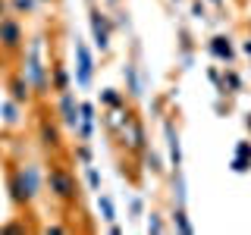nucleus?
<instances>
[{
    "instance_id": "1",
    "label": "nucleus",
    "mask_w": 251,
    "mask_h": 235,
    "mask_svg": "<svg viewBox=\"0 0 251 235\" xmlns=\"http://www.w3.org/2000/svg\"><path fill=\"white\" fill-rule=\"evenodd\" d=\"M47 182H50V191L57 194V198H63V201H73L75 198V179L69 176L66 169H50V179H47Z\"/></svg>"
},
{
    "instance_id": "2",
    "label": "nucleus",
    "mask_w": 251,
    "mask_h": 235,
    "mask_svg": "<svg viewBox=\"0 0 251 235\" xmlns=\"http://www.w3.org/2000/svg\"><path fill=\"white\" fill-rule=\"evenodd\" d=\"M19 182L22 185H16V198L19 201H25V198H35L38 194V172H35V166H25L19 172Z\"/></svg>"
},
{
    "instance_id": "3",
    "label": "nucleus",
    "mask_w": 251,
    "mask_h": 235,
    "mask_svg": "<svg viewBox=\"0 0 251 235\" xmlns=\"http://www.w3.org/2000/svg\"><path fill=\"white\" fill-rule=\"evenodd\" d=\"M0 41L6 47H16L22 41V31H19V22L16 19H0Z\"/></svg>"
},
{
    "instance_id": "4",
    "label": "nucleus",
    "mask_w": 251,
    "mask_h": 235,
    "mask_svg": "<svg viewBox=\"0 0 251 235\" xmlns=\"http://www.w3.org/2000/svg\"><path fill=\"white\" fill-rule=\"evenodd\" d=\"M60 113H63V122H66V125H75L78 107H75V100H73V94H69V91H63V97H60Z\"/></svg>"
},
{
    "instance_id": "5",
    "label": "nucleus",
    "mask_w": 251,
    "mask_h": 235,
    "mask_svg": "<svg viewBox=\"0 0 251 235\" xmlns=\"http://www.w3.org/2000/svg\"><path fill=\"white\" fill-rule=\"evenodd\" d=\"M75 53H78V82L88 85V78H91V57H88V50H85V44H75Z\"/></svg>"
},
{
    "instance_id": "6",
    "label": "nucleus",
    "mask_w": 251,
    "mask_h": 235,
    "mask_svg": "<svg viewBox=\"0 0 251 235\" xmlns=\"http://www.w3.org/2000/svg\"><path fill=\"white\" fill-rule=\"evenodd\" d=\"M28 75H31V82H35L38 88H44V66L38 63V47L31 50V60H28Z\"/></svg>"
},
{
    "instance_id": "7",
    "label": "nucleus",
    "mask_w": 251,
    "mask_h": 235,
    "mask_svg": "<svg viewBox=\"0 0 251 235\" xmlns=\"http://www.w3.org/2000/svg\"><path fill=\"white\" fill-rule=\"evenodd\" d=\"M91 28H94V38H98V47L104 50L107 47V25H104V19H100V13L91 16Z\"/></svg>"
},
{
    "instance_id": "8",
    "label": "nucleus",
    "mask_w": 251,
    "mask_h": 235,
    "mask_svg": "<svg viewBox=\"0 0 251 235\" xmlns=\"http://www.w3.org/2000/svg\"><path fill=\"white\" fill-rule=\"evenodd\" d=\"M210 50H214L220 60H229V57H232V47H229V41H226V38H214V41H210Z\"/></svg>"
},
{
    "instance_id": "9",
    "label": "nucleus",
    "mask_w": 251,
    "mask_h": 235,
    "mask_svg": "<svg viewBox=\"0 0 251 235\" xmlns=\"http://www.w3.org/2000/svg\"><path fill=\"white\" fill-rule=\"evenodd\" d=\"M78 113H82V135L88 138V135H91V116H94V107H91V104H82V107H78Z\"/></svg>"
},
{
    "instance_id": "10",
    "label": "nucleus",
    "mask_w": 251,
    "mask_h": 235,
    "mask_svg": "<svg viewBox=\"0 0 251 235\" xmlns=\"http://www.w3.org/2000/svg\"><path fill=\"white\" fill-rule=\"evenodd\" d=\"M53 85H57V91H66L69 88V75L63 66H53Z\"/></svg>"
},
{
    "instance_id": "11",
    "label": "nucleus",
    "mask_w": 251,
    "mask_h": 235,
    "mask_svg": "<svg viewBox=\"0 0 251 235\" xmlns=\"http://www.w3.org/2000/svg\"><path fill=\"white\" fill-rule=\"evenodd\" d=\"M13 97H16V100H25V97H28V82L16 78V82H13Z\"/></svg>"
},
{
    "instance_id": "12",
    "label": "nucleus",
    "mask_w": 251,
    "mask_h": 235,
    "mask_svg": "<svg viewBox=\"0 0 251 235\" xmlns=\"http://www.w3.org/2000/svg\"><path fill=\"white\" fill-rule=\"evenodd\" d=\"M100 210H104V219H110V223H113V204H110V198H100Z\"/></svg>"
},
{
    "instance_id": "13",
    "label": "nucleus",
    "mask_w": 251,
    "mask_h": 235,
    "mask_svg": "<svg viewBox=\"0 0 251 235\" xmlns=\"http://www.w3.org/2000/svg\"><path fill=\"white\" fill-rule=\"evenodd\" d=\"M176 223H179V229H182V232H192V223L185 219V213H182V210L176 213Z\"/></svg>"
},
{
    "instance_id": "14",
    "label": "nucleus",
    "mask_w": 251,
    "mask_h": 235,
    "mask_svg": "<svg viewBox=\"0 0 251 235\" xmlns=\"http://www.w3.org/2000/svg\"><path fill=\"white\" fill-rule=\"evenodd\" d=\"M88 182H91V188H100V176H98V172H88Z\"/></svg>"
},
{
    "instance_id": "15",
    "label": "nucleus",
    "mask_w": 251,
    "mask_h": 235,
    "mask_svg": "<svg viewBox=\"0 0 251 235\" xmlns=\"http://www.w3.org/2000/svg\"><path fill=\"white\" fill-rule=\"evenodd\" d=\"M104 100H107V104H120V97H116L113 91H107V94H104Z\"/></svg>"
},
{
    "instance_id": "16",
    "label": "nucleus",
    "mask_w": 251,
    "mask_h": 235,
    "mask_svg": "<svg viewBox=\"0 0 251 235\" xmlns=\"http://www.w3.org/2000/svg\"><path fill=\"white\" fill-rule=\"evenodd\" d=\"M148 229H151V232H160V229H163L160 219H151V223H148Z\"/></svg>"
},
{
    "instance_id": "17",
    "label": "nucleus",
    "mask_w": 251,
    "mask_h": 235,
    "mask_svg": "<svg viewBox=\"0 0 251 235\" xmlns=\"http://www.w3.org/2000/svg\"><path fill=\"white\" fill-rule=\"evenodd\" d=\"M16 6H19V10H28V6H31V0H16Z\"/></svg>"
},
{
    "instance_id": "18",
    "label": "nucleus",
    "mask_w": 251,
    "mask_h": 235,
    "mask_svg": "<svg viewBox=\"0 0 251 235\" xmlns=\"http://www.w3.org/2000/svg\"><path fill=\"white\" fill-rule=\"evenodd\" d=\"M245 53H248V57H251V41H248V44H245Z\"/></svg>"
},
{
    "instance_id": "19",
    "label": "nucleus",
    "mask_w": 251,
    "mask_h": 235,
    "mask_svg": "<svg viewBox=\"0 0 251 235\" xmlns=\"http://www.w3.org/2000/svg\"><path fill=\"white\" fill-rule=\"evenodd\" d=\"M248 129H251V116H248Z\"/></svg>"
}]
</instances>
